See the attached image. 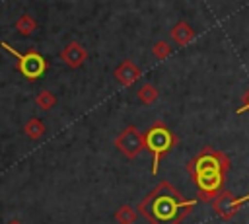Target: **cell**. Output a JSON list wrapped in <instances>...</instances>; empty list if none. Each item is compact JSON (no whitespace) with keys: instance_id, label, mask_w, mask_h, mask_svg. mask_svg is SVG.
Here are the masks:
<instances>
[{"instance_id":"6da1fadb","label":"cell","mask_w":249,"mask_h":224,"mask_svg":"<svg viewBox=\"0 0 249 224\" xmlns=\"http://www.w3.org/2000/svg\"><path fill=\"white\" fill-rule=\"evenodd\" d=\"M193 208L195 201L185 199L167 179L160 181L138 203V212L150 224H181Z\"/></svg>"},{"instance_id":"7a4b0ae2","label":"cell","mask_w":249,"mask_h":224,"mask_svg":"<svg viewBox=\"0 0 249 224\" xmlns=\"http://www.w3.org/2000/svg\"><path fill=\"white\" fill-rule=\"evenodd\" d=\"M228 169H230V158L212 146H204L187 164V171L198 189L200 203H212L218 197Z\"/></svg>"},{"instance_id":"3957f363","label":"cell","mask_w":249,"mask_h":224,"mask_svg":"<svg viewBox=\"0 0 249 224\" xmlns=\"http://www.w3.org/2000/svg\"><path fill=\"white\" fill-rule=\"evenodd\" d=\"M177 144V136L161 123L156 121L146 132H144V146L152 152V173H158L161 158Z\"/></svg>"},{"instance_id":"277c9868","label":"cell","mask_w":249,"mask_h":224,"mask_svg":"<svg viewBox=\"0 0 249 224\" xmlns=\"http://www.w3.org/2000/svg\"><path fill=\"white\" fill-rule=\"evenodd\" d=\"M0 47L6 49L10 55H14V56L18 58V70H19L27 80H37V78H41V76L45 74V70H47V60H45L37 51L31 49V51H27V53H19V51H16L12 45H8L6 41H2Z\"/></svg>"},{"instance_id":"5b68a950","label":"cell","mask_w":249,"mask_h":224,"mask_svg":"<svg viewBox=\"0 0 249 224\" xmlns=\"http://www.w3.org/2000/svg\"><path fill=\"white\" fill-rule=\"evenodd\" d=\"M115 148L128 160H134L136 156H140V152L146 148L144 146V134L138 131V127L130 125L126 127L123 132H119V136L115 138Z\"/></svg>"},{"instance_id":"8992f818","label":"cell","mask_w":249,"mask_h":224,"mask_svg":"<svg viewBox=\"0 0 249 224\" xmlns=\"http://www.w3.org/2000/svg\"><path fill=\"white\" fill-rule=\"evenodd\" d=\"M247 201H249V195L235 199L230 191H220L218 197L212 201V208H214V212L220 214L222 218H231V216L239 210V206L245 205Z\"/></svg>"},{"instance_id":"52a82bcc","label":"cell","mask_w":249,"mask_h":224,"mask_svg":"<svg viewBox=\"0 0 249 224\" xmlns=\"http://www.w3.org/2000/svg\"><path fill=\"white\" fill-rule=\"evenodd\" d=\"M60 60L68 66V68H80L86 60H88V51L84 45H80L78 41H70L64 45V49L60 51Z\"/></svg>"},{"instance_id":"ba28073f","label":"cell","mask_w":249,"mask_h":224,"mask_svg":"<svg viewBox=\"0 0 249 224\" xmlns=\"http://www.w3.org/2000/svg\"><path fill=\"white\" fill-rule=\"evenodd\" d=\"M113 76H115V80H117L121 86H132L134 82L140 80L142 70H140V66H138L136 62H132V60L126 58V60L119 62V66L115 68Z\"/></svg>"},{"instance_id":"9c48e42d","label":"cell","mask_w":249,"mask_h":224,"mask_svg":"<svg viewBox=\"0 0 249 224\" xmlns=\"http://www.w3.org/2000/svg\"><path fill=\"white\" fill-rule=\"evenodd\" d=\"M169 39L177 45V47H185L195 39V29L187 23V21H177L171 29H169Z\"/></svg>"},{"instance_id":"30bf717a","label":"cell","mask_w":249,"mask_h":224,"mask_svg":"<svg viewBox=\"0 0 249 224\" xmlns=\"http://www.w3.org/2000/svg\"><path fill=\"white\" fill-rule=\"evenodd\" d=\"M136 97L140 99V103H144V105H152V103H156V101H158L160 93H158V88H156L154 84L146 82V84H142V86L138 88Z\"/></svg>"},{"instance_id":"8fae6325","label":"cell","mask_w":249,"mask_h":224,"mask_svg":"<svg viewBox=\"0 0 249 224\" xmlns=\"http://www.w3.org/2000/svg\"><path fill=\"white\" fill-rule=\"evenodd\" d=\"M45 123L39 119V117H31L25 125H23V132H25V136H29L31 140H39L43 134H45Z\"/></svg>"},{"instance_id":"7c38bea8","label":"cell","mask_w":249,"mask_h":224,"mask_svg":"<svg viewBox=\"0 0 249 224\" xmlns=\"http://www.w3.org/2000/svg\"><path fill=\"white\" fill-rule=\"evenodd\" d=\"M35 29H37V21H35L33 16L21 14V16L16 19V31H18L19 35H31Z\"/></svg>"},{"instance_id":"4fadbf2b","label":"cell","mask_w":249,"mask_h":224,"mask_svg":"<svg viewBox=\"0 0 249 224\" xmlns=\"http://www.w3.org/2000/svg\"><path fill=\"white\" fill-rule=\"evenodd\" d=\"M138 218V212L130 206V205H121L117 210H115V220L119 224H134Z\"/></svg>"},{"instance_id":"5bb4252c","label":"cell","mask_w":249,"mask_h":224,"mask_svg":"<svg viewBox=\"0 0 249 224\" xmlns=\"http://www.w3.org/2000/svg\"><path fill=\"white\" fill-rule=\"evenodd\" d=\"M35 103H37L39 109L49 111V109H53V107L56 105V95H54L51 90H41V92L35 95Z\"/></svg>"},{"instance_id":"9a60e30c","label":"cell","mask_w":249,"mask_h":224,"mask_svg":"<svg viewBox=\"0 0 249 224\" xmlns=\"http://www.w3.org/2000/svg\"><path fill=\"white\" fill-rule=\"evenodd\" d=\"M171 53H173L171 43H167V41H163V39H160V41H156V43L152 45V55H154L158 60H163V58L171 56Z\"/></svg>"},{"instance_id":"2e32d148","label":"cell","mask_w":249,"mask_h":224,"mask_svg":"<svg viewBox=\"0 0 249 224\" xmlns=\"http://www.w3.org/2000/svg\"><path fill=\"white\" fill-rule=\"evenodd\" d=\"M245 111H249V92L245 93V103H243V105H241V107L237 109V113L241 115V113H245Z\"/></svg>"},{"instance_id":"e0dca14e","label":"cell","mask_w":249,"mask_h":224,"mask_svg":"<svg viewBox=\"0 0 249 224\" xmlns=\"http://www.w3.org/2000/svg\"><path fill=\"white\" fill-rule=\"evenodd\" d=\"M8 224H21V222H19V220H10Z\"/></svg>"}]
</instances>
